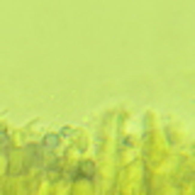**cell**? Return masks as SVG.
<instances>
[{
  "label": "cell",
  "instance_id": "cell-1",
  "mask_svg": "<svg viewBox=\"0 0 195 195\" xmlns=\"http://www.w3.org/2000/svg\"><path fill=\"white\" fill-rule=\"evenodd\" d=\"M44 144H46V146H54V144H56V134H49V139L44 141Z\"/></svg>",
  "mask_w": 195,
  "mask_h": 195
}]
</instances>
